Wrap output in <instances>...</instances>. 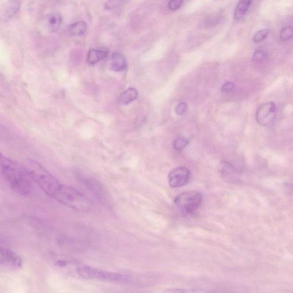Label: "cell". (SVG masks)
<instances>
[{
	"label": "cell",
	"mask_w": 293,
	"mask_h": 293,
	"mask_svg": "<svg viewBox=\"0 0 293 293\" xmlns=\"http://www.w3.org/2000/svg\"><path fill=\"white\" fill-rule=\"evenodd\" d=\"M1 169L3 178L14 193L20 195L31 193L33 181L26 167L1 155Z\"/></svg>",
	"instance_id": "6da1fadb"
},
{
	"label": "cell",
	"mask_w": 293,
	"mask_h": 293,
	"mask_svg": "<svg viewBox=\"0 0 293 293\" xmlns=\"http://www.w3.org/2000/svg\"><path fill=\"white\" fill-rule=\"evenodd\" d=\"M276 116V105L275 102L269 101L259 106L256 119L257 123L262 126H268L275 121Z\"/></svg>",
	"instance_id": "5b68a950"
},
{
	"label": "cell",
	"mask_w": 293,
	"mask_h": 293,
	"mask_svg": "<svg viewBox=\"0 0 293 293\" xmlns=\"http://www.w3.org/2000/svg\"><path fill=\"white\" fill-rule=\"evenodd\" d=\"M269 34V30L264 29L260 30L257 32L253 37V41L254 43H260L262 41H264L267 38Z\"/></svg>",
	"instance_id": "ac0fdd59"
},
{
	"label": "cell",
	"mask_w": 293,
	"mask_h": 293,
	"mask_svg": "<svg viewBox=\"0 0 293 293\" xmlns=\"http://www.w3.org/2000/svg\"><path fill=\"white\" fill-rule=\"evenodd\" d=\"M21 6L20 0H8L2 10V20L7 21L14 17L20 11Z\"/></svg>",
	"instance_id": "ba28073f"
},
{
	"label": "cell",
	"mask_w": 293,
	"mask_h": 293,
	"mask_svg": "<svg viewBox=\"0 0 293 293\" xmlns=\"http://www.w3.org/2000/svg\"><path fill=\"white\" fill-rule=\"evenodd\" d=\"M188 105L185 102H180L176 106V111L178 115H183L187 112Z\"/></svg>",
	"instance_id": "44dd1931"
},
{
	"label": "cell",
	"mask_w": 293,
	"mask_h": 293,
	"mask_svg": "<svg viewBox=\"0 0 293 293\" xmlns=\"http://www.w3.org/2000/svg\"><path fill=\"white\" fill-rule=\"evenodd\" d=\"M191 173L187 167H180L171 171L169 175V184L171 188L183 187L189 182Z\"/></svg>",
	"instance_id": "8992f818"
},
{
	"label": "cell",
	"mask_w": 293,
	"mask_h": 293,
	"mask_svg": "<svg viewBox=\"0 0 293 293\" xmlns=\"http://www.w3.org/2000/svg\"><path fill=\"white\" fill-rule=\"evenodd\" d=\"M127 0H109L105 3V7L107 9H114L117 8L121 5L124 4Z\"/></svg>",
	"instance_id": "d6986e66"
},
{
	"label": "cell",
	"mask_w": 293,
	"mask_h": 293,
	"mask_svg": "<svg viewBox=\"0 0 293 293\" xmlns=\"http://www.w3.org/2000/svg\"><path fill=\"white\" fill-rule=\"evenodd\" d=\"M63 17L58 12L49 13L44 18L45 27L49 32L54 33L58 31L62 24Z\"/></svg>",
	"instance_id": "9c48e42d"
},
{
	"label": "cell",
	"mask_w": 293,
	"mask_h": 293,
	"mask_svg": "<svg viewBox=\"0 0 293 293\" xmlns=\"http://www.w3.org/2000/svg\"><path fill=\"white\" fill-rule=\"evenodd\" d=\"M87 25L86 22L81 21L68 26L67 32L68 35L72 37L81 36L86 33Z\"/></svg>",
	"instance_id": "7c38bea8"
},
{
	"label": "cell",
	"mask_w": 293,
	"mask_h": 293,
	"mask_svg": "<svg viewBox=\"0 0 293 293\" xmlns=\"http://www.w3.org/2000/svg\"><path fill=\"white\" fill-rule=\"evenodd\" d=\"M1 265L10 269H19L21 267L22 260L18 254L5 247H1Z\"/></svg>",
	"instance_id": "52a82bcc"
},
{
	"label": "cell",
	"mask_w": 293,
	"mask_h": 293,
	"mask_svg": "<svg viewBox=\"0 0 293 293\" xmlns=\"http://www.w3.org/2000/svg\"><path fill=\"white\" fill-rule=\"evenodd\" d=\"M280 37L281 40L283 41L291 40L293 37V26H287L282 29Z\"/></svg>",
	"instance_id": "2e32d148"
},
{
	"label": "cell",
	"mask_w": 293,
	"mask_h": 293,
	"mask_svg": "<svg viewBox=\"0 0 293 293\" xmlns=\"http://www.w3.org/2000/svg\"><path fill=\"white\" fill-rule=\"evenodd\" d=\"M253 0H239L234 12L235 20H240L244 17Z\"/></svg>",
	"instance_id": "4fadbf2b"
},
{
	"label": "cell",
	"mask_w": 293,
	"mask_h": 293,
	"mask_svg": "<svg viewBox=\"0 0 293 293\" xmlns=\"http://www.w3.org/2000/svg\"><path fill=\"white\" fill-rule=\"evenodd\" d=\"M235 87V84L233 82H226L224 84L221 88L223 93H229L233 91Z\"/></svg>",
	"instance_id": "7402d4cb"
},
{
	"label": "cell",
	"mask_w": 293,
	"mask_h": 293,
	"mask_svg": "<svg viewBox=\"0 0 293 293\" xmlns=\"http://www.w3.org/2000/svg\"><path fill=\"white\" fill-rule=\"evenodd\" d=\"M78 275L84 279L100 280L114 283H127L129 280L128 277L121 274L105 271L87 265L77 266Z\"/></svg>",
	"instance_id": "3957f363"
},
{
	"label": "cell",
	"mask_w": 293,
	"mask_h": 293,
	"mask_svg": "<svg viewBox=\"0 0 293 293\" xmlns=\"http://www.w3.org/2000/svg\"><path fill=\"white\" fill-rule=\"evenodd\" d=\"M189 143V140L188 139L184 138V137H180L175 141L174 143V147L175 149L178 151H181L188 146Z\"/></svg>",
	"instance_id": "e0dca14e"
},
{
	"label": "cell",
	"mask_w": 293,
	"mask_h": 293,
	"mask_svg": "<svg viewBox=\"0 0 293 293\" xmlns=\"http://www.w3.org/2000/svg\"><path fill=\"white\" fill-rule=\"evenodd\" d=\"M108 55V52L100 49H91L87 56V62L90 65L96 64L104 60Z\"/></svg>",
	"instance_id": "8fae6325"
},
{
	"label": "cell",
	"mask_w": 293,
	"mask_h": 293,
	"mask_svg": "<svg viewBox=\"0 0 293 293\" xmlns=\"http://www.w3.org/2000/svg\"><path fill=\"white\" fill-rule=\"evenodd\" d=\"M127 66L126 59L122 53L116 52L111 56L110 59V67L113 71H123L126 68Z\"/></svg>",
	"instance_id": "30bf717a"
},
{
	"label": "cell",
	"mask_w": 293,
	"mask_h": 293,
	"mask_svg": "<svg viewBox=\"0 0 293 293\" xmlns=\"http://www.w3.org/2000/svg\"><path fill=\"white\" fill-rule=\"evenodd\" d=\"M268 55L264 51L258 50L254 53L253 60L254 62L262 64L267 62Z\"/></svg>",
	"instance_id": "9a60e30c"
},
{
	"label": "cell",
	"mask_w": 293,
	"mask_h": 293,
	"mask_svg": "<svg viewBox=\"0 0 293 293\" xmlns=\"http://www.w3.org/2000/svg\"><path fill=\"white\" fill-rule=\"evenodd\" d=\"M55 199L77 211H87L90 207V200L85 194L77 189L66 185H64Z\"/></svg>",
	"instance_id": "7a4b0ae2"
},
{
	"label": "cell",
	"mask_w": 293,
	"mask_h": 293,
	"mask_svg": "<svg viewBox=\"0 0 293 293\" xmlns=\"http://www.w3.org/2000/svg\"><path fill=\"white\" fill-rule=\"evenodd\" d=\"M138 97V93L136 89L130 88L125 90L120 95V101L124 104H128L134 101Z\"/></svg>",
	"instance_id": "5bb4252c"
},
{
	"label": "cell",
	"mask_w": 293,
	"mask_h": 293,
	"mask_svg": "<svg viewBox=\"0 0 293 293\" xmlns=\"http://www.w3.org/2000/svg\"><path fill=\"white\" fill-rule=\"evenodd\" d=\"M184 0H170L169 3V9L171 10H177L182 6Z\"/></svg>",
	"instance_id": "ffe728a7"
},
{
	"label": "cell",
	"mask_w": 293,
	"mask_h": 293,
	"mask_svg": "<svg viewBox=\"0 0 293 293\" xmlns=\"http://www.w3.org/2000/svg\"><path fill=\"white\" fill-rule=\"evenodd\" d=\"M201 194L191 191L183 193L175 198L174 202L184 215H192L198 209L202 202Z\"/></svg>",
	"instance_id": "277c9868"
}]
</instances>
